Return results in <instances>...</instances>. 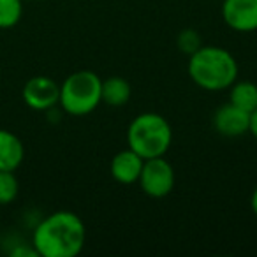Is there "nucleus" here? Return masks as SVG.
<instances>
[{
	"instance_id": "f257e3e1",
	"label": "nucleus",
	"mask_w": 257,
	"mask_h": 257,
	"mask_svg": "<svg viewBox=\"0 0 257 257\" xmlns=\"http://www.w3.org/2000/svg\"><path fill=\"white\" fill-rule=\"evenodd\" d=\"M85 239L86 229L79 215L60 210L37 224L32 246L43 257H76L85 246Z\"/></svg>"
},
{
	"instance_id": "f03ea898",
	"label": "nucleus",
	"mask_w": 257,
	"mask_h": 257,
	"mask_svg": "<svg viewBox=\"0 0 257 257\" xmlns=\"http://www.w3.org/2000/svg\"><path fill=\"white\" fill-rule=\"evenodd\" d=\"M189 76L199 88L220 92L238 79V62L220 46H201L189 58Z\"/></svg>"
},
{
	"instance_id": "7ed1b4c3",
	"label": "nucleus",
	"mask_w": 257,
	"mask_h": 257,
	"mask_svg": "<svg viewBox=\"0 0 257 257\" xmlns=\"http://www.w3.org/2000/svg\"><path fill=\"white\" fill-rule=\"evenodd\" d=\"M173 143V128L159 113H141L127 128V145L147 161L164 157Z\"/></svg>"
},
{
	"instance_id": "20e7f679",
	"label": "nucleus",
	"mask_w": 257,
	"mask_h": 257,
	"mask_svg": "<svg viewBox=\"0 0 257 257\" xmlns=\"http://www.w3.org/2000/svg\"><path fill=\"white\" fill-rule=\"evenodd\" d=\"M102 79L93 71H76L60 85L58 104L67 114L86 116L102 102Z\"/></svg>"
},
{
	"instance_id": "39448f33",
	"label": "nucleus",
	"mask_w": 257,
	"mask_h": 257,
	"mask_svg": "<svg viewBox=\"0 0 257 257\" xmlns=\"http://www.w3.org/2000/svg\"><path fill=\"white\" fill-rule=\"evenodd\" d=\"M175 168L164 157L147 159L141 169L140 180H138L141 190L154 199L169 196L175 189Z\"/></svg>"
},
{
	"instance_id": "423d86ee",
	"label": "nucleus",
	"mask_w": 257,
	"mask_h": 257,
	"mask_svg": "<svg viewBox=\"0 0 257 257\" xmlns=\"http://www.w3.org/2000/svg\"><path fill=\"white\" fill-rule=\"evenodd\" d=\"M23 100L30 109H53L60 100V85L48 76H34L23 86Z\"/></svg>"
},
{
	"instance_id": "0eeeda50",
	"label": "nucleus",
	"mask_w": 257,
	"mask_h": 257,
	"mask_svg": "<svg viewBox=\"0 0 257 257\" xmlns=\"http://www.w3.org/2000/svg\"><path fill=\"white\" fill-rule=\"evenodd\" d=\"M222 18L225 25L234 32H255L257 0H224Z\"/></svg>"
},
{
	"instance_id": "6e6552de",
	"label": "nucleus",
	"mask_w": 257,
	"mask_h": 257,
	"mask_svg": "<svg viewBox=\"0 0 257 257\" xmlns=\"http://www.w3.org/2000/svg\"><path fill=\"white\" fill-rule=\"evenodd\" d=\"M213 128L224 138H239L248 133L250 113L227 102L220 106L213 114Z\"/></svg>"
},
{
	"instance_id": "1a4fd4ad",
	"label": "nucleus",
	"mask_w": 257,
	"mask_h": 257,
	"mask_svg": "<svg viewBox=\"0 0 257 257\" xmlns=\"http://www.w3.org/2000/svg\"><path fill=\"white\" fill-rule=\"evenodd\" d=\"M145 159L138 155L134 150L127 148L121 150L111 159L109 173L113 176L114 182L121 183V185H133L140 180L141 169H143Z\"/></svg>"
},
{
	"instance_id": "9d476101",
	"label": "nucleus",
	"mask_w": 257,
	"mask_h": 257,
	"mask_svg": "<svg viewBox=\"0 0 257 257\" xmlns=\"http://www.w3.org/2000/svg\"><path fill=\"white\" fill-rule=\"evenodd\" d=\"M25 159L22 140L11 131L0 128V171H16Z\"/></svg>"
},
{
	"instance_id": "9b49d317",
	"label": "nucleus",
	"mask_w": 257,
	"mask_h": 257,
	"mask_svg": "<svg viewBox=\"0 0 257 257\" xmlns=\"http://www.w3.org/2000/svg\"><path fill=\"white\" fill-rule=\"evenodd\" d=\"M102 102L111 107H121L131 100L133 86L120 76H111L102 81Z\"/></svg>"
},
{
	"instance_id": "f8f14e48",
	"label": "nucleus",
	"mask_w": 257,
	"mask_h": 257,
	"mask_svg": "<svg viewBox=\"0 0 257 257\" xmlns=\"http://www.w3.org/2000/svg\"><path fill=\"white\" fill-rule=\"evenodd\" d=\"M229 102L252 113L257 107V85L252 81H234L229 86Z\"/></svg>"
},
{
	"instance_id": "ddd939ff",
	"label": "nucleus",
	"mask_w": 257,
	"mask_h": 257,
	"mask_svg": "<svg viewBox=\"0 0 257 257\" xmlns=\"http://www.w3.org/2000/svg\"><path fill=\"white\" fill-rule=\"evenodd\" d=\"M23 16V0H0V29H13Z\"/></svg>"
},
{
	"instance_id": "4468645a",
	"label": "nucleus",
	"mask_w": 257,
	"mask_h": 257,
	"mask_svg": "<svg viewBox=\"0 0 257 257\" xmlns=\"http://www.w3.org/2000/svg\"><path fill=\"white\" fill-rule=\"evenodd\" d=\"M20 192L18 178L15 171H0V206L11 204Z\"/></svg>"
},
{
	"instance_id": "2eb2a0df",
	"label": "nucleus",
	"mask_w": 257,
	"mask_h": 257,
	"mask_svg": "<svg viewBox=\"0 0 257 257\" xmlns=\"http://www.w3.org/2000/svg\"><path fill=\"white\" fill-rule=\"evenodd\" d=\"M176 44H178V48H180L182 53H185L190 57V55L196 53V51L203 46V39H201V36L197 34V30L185 29L178 34V37H176Z\"/></svg>"
},
{
	"instance_id": "dca6fc26",
	"label": "nucleus",
	"mask_w": 257,
	"mask_h": 257,
	"mask_svg": "<svg viewBox=\"0 0 257 257\" xmlns=\"http://www.w3.org/2000/svg\"><path fill=\"white\" fill-rule=\"evenodd\" d=\"M248 133L257 140V107L252 111V113H250V128H248Z\"/></svg>"
},
{
	"instance_id": "f3484780",
	"label": "nucleus",
	"mask_w": 257,
	"mask_h": 257,
	"mask_svg": "<svg viewBox=\"0 0 257 257\" xmlns=\"http://www.w3.org/2000/svg\"><path fill=\"white\" fill-rule=\"evenodd\" d=\"M250 208H252L253 215H255V217H257V187H255V189H253L252 197H250Z\"/></svg>"
},
{
	"instance_id": "a211bd4d",
	"label": "nucleus",
	"mask_w": 257,
	"mask_h": 257,
	"mask_svg": "<svg viewBox=\"0 0 257 257\" xmlns=\"http://www.w3.org/2000/svg\"><path fill=\"white\" fill-rule=\"evenodd\" d=\"M30 2H32V0H30Z\"/></svg>"
}]
</instances>
